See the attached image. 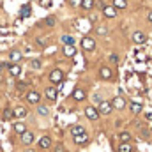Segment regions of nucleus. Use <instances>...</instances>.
<instances>
[{"label":"nucleus","mask_w":152,"mask_h":152,"mask_svg":"<svg viewBox=\"0 0 152 152\" xmlns=\"http://www.w3.org/2000/svg\"><path fill=\"white\" fill-rule=\"evenodd\" d=\"M112 103L110 101H101L99 103V106H97V113L99 115H110L112 113Z\"/></svg>","instance_id":"obj_1"},{"label":"nucleus","mask_w":152,"mask_h":152,"mask_svg":"<svg viewBox=\"0 0 152 152\" xmlns=\"http://www.w3.org/2000/svg\"><path fill=\"white\" fill-rule=\"evenodd\" d=\"M81 48H83L85 51H94V50H96V41L87 36V37L81 39Z\"/></svg>","instance_id":"obj_2"},{"label":"nucleus","mask_w":152,"mask_h":152,"mask_svg":"<svg viewBox=\"0 0 152 152\" xmlns=\"http://www.w3.org/2000/svg\"><path fill=\"white\" fill-rule=\"evenodd\" d=\"M62 80H64V73L60 71V69H53L51 73H50V81L51 83H62Z\"/></svg>","instance_id":"obj_3"},{"label":"nucleus","mask_w":152,"mask_h":152,"mask_svg":"<svg viewBox=\"0 0 152 152\" xmlns=\"http://www.w3.org/2000/svg\"><path fill=\"white\" fill-rule=\"evenodd\" d=\"M27 101H28L30 104H39V103H41V94L36 92V90H28V92H27Z\"/></svg>","instance_id":"obj_4"},{"label":"nucleus","mask_w":152,"mask_h":152,"mask_svg":"<svg viewBox=\"0 0 152 152\" xmlns=\"http://www.w3.org/2000/svg\"><path fill=\"white\" fill-rule=\"evenodd\" d=\"M34 140H36V134L32 131H25L21 134V143L23 145H30V143H34Z\"/></svg>","instance_id":"obj_5"},{"label":"nucleus","mask_w":152,"mask_h":152,"mask_svg":"<svg viewBox=\"0 0 152 152\" xmlns=\"http://www.w3.org/2000/svg\"><path fill=\"white\" fill-rule=\"evenodd\" d=\"M85 117H87L88 120H97V118H99L97 108H94V106H87V108H85Z\"/></svg>","instance_id":"obj_6"},{"label":"nucleus","mask_w":152,"mask_h":152,"mask_svg":"<svg viewBox=\"0 0 152 152\" xmlns=\"http://www.w3.org/2000/svg\"><path fill=\"white\" fill-rule=\"evenodd\" d=\"M37 145H39V149H42V151H46V149H50L51 147V138L50 136H41L39 138V142H37Z\"/></svg>","instance_id":"obj_7"},{"label":"nucleus","mask_w":152,"mask_h":152,"mask_svg":"<svg viewBox=\"0 0 152 152\" xmlns=\"http://www.w3.org/2000/svg\"><path fill=\"white\" fill-rule=\"evenodd\" d=\"M7 69H9V75L12 76V78H18V76L21 75V66L20 64H9Z\"/></svg>","instance_id":"obj_8"},{"label":"nucleus","mask_w":152,"mask_h":152,"mask_svg":"<svg viewBox=\"0 0 152 152\" xmlns=\"http://www.w3.org/2000/svg\"><path fill=\"white\" fill-rule=\"evenodd\" d=\"M112 108L124 110V108H126V99H124V97H120V96H117L113 101H112Z\"/></svg>","instance_id":"obj_9"},{"label":"nucleus","mask_w":152,"mask_h":152,"mask_svg":"<svg viewBox=\"0 0 152 152\" xmlns=\"http://www.w3.org/2000/svg\"><path fill=\"white\" fill-rule=\"evenodd\" d=\"M133 41H134L136 44H143V42L147 41V36H145L142 30H136V32H133Z\"/></svg>","instance_id":"obj_10"},{"label":"nucleus","mask_w":152,"mask_h":152,"mask_svg":"<svg viewBox=\"0 0 152 152\" xmlns=\"http://www.w3.org/2000/svg\"><path fill=\"white\" fill-rule=\"evenodd\" d=\"M12 115H14L16 118H25V117L28 115V112H27L25 106H16V108L12 110Z\"/></svg>","instance_id":"obj_11"},{"label":"nucleus","mask_w":152,"mask_h":152,"mask_svg":"<svg viewBox=\"0 0 152 152\" xmlns=\"http://www.w3.org/2000/svg\"><path fill=\"white\" fill-rule=\"evenodd\" d=\"M44 96H46L50 101H57V88H55V87H46Z\"/></svg>","instance_id":"obj_12"},{"label":"nucleus","mask_w":152,"mask_h":152,"mask_svg":"<svg viewBox=\"0 0 152 152\" xmlns=\"http://www.w3.org/2000/svg\"><path fill=\"white\" fill-rule=\"evenodd\" d=\"M103 14H104L106 18H115V16H117V9H115L113 5H104V7H103Z\"/></svg>","instance_id":"obj_13"},{"label":"nucleus","mask_w":152,"mask_h":152,"mask_svg":"<svg viewBox=\"0 0 152 152\" xmlns=\"http://www.w3.org/2000/svg\"><path fill=\"white\" fill-rule=\"evenodd\" d=\"M9 60H11L12 64L20 62V60H21V51H18V50H12V51L9 53Z\"/></svg>","instance_id":"obj_14"},{"label":"nucleus","mask_w":152,"mask_h":152,"mask_svg":"<svg viewBox=\"0 0 152 152\" xmlns=\"http://www.w3.org/2000/svg\"><path fill=\"white\" fill-rule=\"evenodd\" d=\"M12 129H14V133H16V134H20V136H21V134L27 131V126H25L23 122H16V124L12 126Z\"/></svg>","instance_id":"obj_15"},{"label":"nucleus","mask_w":152,"mask_h":152,"mask_svg":"<svg viewBox=\"0 0 152 152\" xmlns=\"http://www.w3.org/2000/svg\"><path fill=\"white\" fill-rule=\"evenodd\" d=\"M85 97H87L85 90H81V88H75V90H73V99H76V101H83Z\"/></svg>","instance_id":"obj_16"},{"label":"nucleus","mask_w":152,"mask_h":152,"mask_svg":"<svg viewBox=\"0 0 152 152\" xmlns=\"http://www.w3.org/2000/svg\"><path fill=\"white\" fill-rule=\"evenodd\" d=\"M85 133H87V131H85L83 126H73V127H71V134H73V138L80 136V134H85Z\"/></svg>","instance_id":"obj_17"},{"label":"nucleus","mask_w":152,"mask_h":152,"mask_svg":"<svg viewBox=\"0 0 152 152\" xmlns=\"http://www.w3.org/2000/svg\"><path fill=\"white\" fill-rule=\"evenodd\" d=\"M99 76H101L103 80H110V78L113 76V73H112V69H110V67H101V71H99Z\"/></svg>","instance_id":"obj_18"},{"label":"nucleus","mask_w":152,"mask_h":152,"mask_svg":"<svg viewBox=\"0 0 152 152\" xmlns=\"http://www.w3.org/2000/svg\"><path fill=\"white\" fill-rule=\"evenodd\" d=\"M87 142H88V134H87V133H85V134H80V136H76L75 138L76 145H85Z\"/></svg>","instance_id":"obj_19"},{"label":"nucleus","mask_w":152,"mask_h":152,"mask_svg":"<svg viewBox=\"0 0 152 152\" xmlns=\"http://www.w3.org/2000/svg\"><path fill=\"white\" fill-rule=\"evenodd\" d=\"M118 142H120V143H129V142H131V134L126 133V131H124V133H118Z\"/></svg>","instance_id":"obj_20"},{"label":"nucleus","mask_w":152,"mask_h":152,"mask_svg":"<svg viewBox=\"0 0 152 152\" xmlns=\"http://www.w3.org/2000/svg\"><path fill=\"white\" fill-rule=\"evenodd\" d=\"M64 55H66V57H75L76 48L75 46H64Z\"/></svg>","instance_id":"obj_21"},{"label":"nucleus","mask_w":152,"mask_h":152,"mask_svg":"<svg viewBox=\"0 0 152 152\" xmlns=\"http://www.w3.org/2000/svg\"><path fill=\"white\" fill-rule=\"evenodd\" d=\"M115 9H126L127 7V0H113Z\"/></svg>","instance_id":"obj_22"},{"label":"nucleus","mask_w":152,"mask_h":152,"mask_svg":"<svg viewBox=\"0 0 152 152\" xmlns=\"http://www.w3.org/2000/svg\"><path fill=\"white\" fill-rule=\"evenodd\" d=\"M85 11H90L92 7H94V0H81V4H80Z\"/></svg>","instance_id":"obj_23"},{"label":"nucleus","mask_w":152,"mask_h":152,"mask_svg":"<svg viewBox=\"0 0 152 152\" xmlns=\"http://www.w3.org/2000/svg\"><path fill=\"white\" fill-rule=\"evenodd\" d=\"M118 152H133V145L131 143H120L118 145Z\"/></svg>","instance_id":"obj_24"},{"label":"nucleus","mask_w":152,"mask_h":152,"mask_svg":"<svg viewBox=\"0 0 152 152\" xmlns=\"http://www.w3.org/2000/svg\"><path fill=\"white\" fill-rule=\"evenodd\" d=\"M129 108H131L133 113H140V112H142V103H136V101H134V103H131Z\"/></svg>","instance_id":"obj_25"},{"label":"nucleus","mask_w":152,"mask_h":152,"mask_svg":"<svg viewBox=\"0 0 152 152\" xmlns=\"http://www.w3.org/2000/svg\"><path fill=\"white\" fill-rule=\"evenodd\" d=\"M62 42L66 46H75V39L71 37V36H62Z\"/></svg>","instance_id":"obj_26"},{"label":"nucleus","mask_w":152,"mask_h":152,"mask_svg":"<svg viewBox=\"0 0 152 152\" xmlns=\"http://www.w3.org/2000/svg\"><path fill=\"white\" fill-rule=\"evenodd\" d=\"M37 112H39V115H42V117H46V115L50 113L48 106H44V104H37Z\"/></svg>","instance_id":"obj_27"},{"label":"nucleus","mask_w":152,"mask_h":152,"mask_svg":"<svg viewBox=\"0 0 152 152\" xmlns=\"http://www.w3.org/2000/svg\"><path fill=\"white\" fill-rule=\"evenodd\" d=\"M2 118H4L5 122H7V120H12V118H14V115H12V110H5V112H4V115H2Z\"/></svg>","instance_id":"obj_28"},{"label":"nucleus","mask_w":152,"mask_h":152,"mask_svg":"<svg viewBox=\"0 0 152 152\" xmlns=\"http://www.w3.org/2000/svg\"><path fill=\"white\" fill-rule=\"evenodd\" d=\"M30 14V5H23V9H21V18H27Z\"/></svg>","instance_id":"obj_29"},{"label":"nucleus","mask_w":152,"mask_h":152,"mask_svg":"<svg viewBox=\"0 0 152 152\" xmlns=\"http://www.w3.org/2000/svg\"><path fill=\"white\" fill-rule=\"evenodd\" d=\"M96 32H97L99 36H106V34H108V28H106V27H97Z\"/></svg>","instance_id":"obj_30"},{"label":"nucleus","mask_w":152,"mask_h":152,"mask_svg":"<svg viewBox=\"0 0 152 152\" xmlns=\"http://www.w3.org/2000/svg\"><path fill=\"white\" fill-rule=\"evenodd\" d=\"M30 67L32 69H39L41 67V60H37V58L36 60H30Z\"/></svg>","instance_id":"obj_31"},{"label":"nucleus","mask_w":152,"mask_h":152,"mask_svg":"<svg viewBox=\"0 0 152 152\" xmlns=\"http://www.w3.org/2000/svg\"><path fill=\"white\" fill-rule=\"evenodd\" d=\"M44 23H46L48 27H53V25H55V18H53V16H50V18H46V20H44Z\"/></svg>","instance_id":"obj_32"},{"label":"nucleus","mask_w":152,"mask_h":152,"mask_svg":"<svg viewBox=\"0 0 152 152\" xmlns=\"http://www.w3.org/2000/svg\"><path fill=\"white\" fill-rule=\"evenodd\" d=\"M55 152H67V151H66V147H64L62 143H57V145H55Z\"/></svg>","instance_id":"obj_33"},{"label":"nucleus","mask_w":152,"mask_h":152,"mask_svg":"<svg viewBox=\"0 0 152 152\" xmlns=\"http://www.w3.org/2000/svg\"><path fill=\"white\" fill-rule=\"evenodd\" d=\"M27 87V83H23V81H18V85H16V88H18V92H21L23 88Z\"/></svg>","instance_id":"obj_34"},{"label":"nucleus","mask_w":152,"mask_h":152,"mask_svg":"<svg viewBox=\"0 0 152 152\" xmlns=\"http://www.w3.org/2000/svg\"><path fill=\"white\" fill-rule=\"evenodd\" d=\"M81 4V0H69V5L71 7H76V5H80Z\"/></svg>","instance_id":"obj_35"},{"label":"nucleus","mask_w":152,"mask_h":152,"mask_svg":"<svg viewBox=\"0 0 152 152\" xmlns=\"http://www.w3.org/2000/svg\"><path fill=\"white\" fill-rule=\"evenodd\" d=\"M110 60H112V62H113V64H118V55H110Z\"/></svg>","instance_id":"obj_36"},{"label":"nucleus","mask_w":152,"mask_h":152,"mask_svg":"<svg viewBox=\"0 0 152 152\" xmlns=\"http://www.w3.org/2000/svg\"><path fill=\"white\" fill-rule=\"evenodd\" d=\"M46 41H48L46 37H39L37 39V44H39V46H44V44H46Z\"/></svg>","instance_id":"obj_37"},{"label":"nucleus","mask_w":152,"mask_h":152,"mask_svg":"<svg viewBox=\"0 0 152 152\" xmlns=\"http://www.w3.org/2000/svg\"><path fill=\"white\" fill-rule=\"evenodd\" d=\"M94 5H97V7H104V4H103V0H94Z\"/></svg>","instance_id":"obj_38"},{"label":"nucleus","mask_w":152,"mask_h":152,"mask_svg":"<svg viewBox=\"0 0 152 152\" xmlns=\"http://www.w3.org/2000/svg\"><path fill=\"white\" fill-rule=\"evenodd\" d=\"M7 66H9V64H5V62H0V71H2V69H5Z\"/></svg>","instance_id":"obj_39"},{"label":"nucleus","mask_w":152,"mask_h":152,"mask_svg":"<svg viewBox=\"0 0 152 152\" xmlns=\"http://www.w3.org/2000/svg\"><path fill=\"white\" fill-rule=\"evenodd\" d=\"M145 118H147V120H152V113H147L145 115Z\"/></svg>","instance_id":"obj_40"},{"label":"nucleus","mask_w":152,"mask_h":152,"mask_svg":"<svg viewBox=\"0 0 152 152\" xmlns=\"http://www.w3.org/2000/svg\"><path fill=\"white\" fill-rule=\"evenodd\" d=\"M147 20H149V21H151V23H152V11H151V12H149V16H147Z\"/></svg>","instance_id":"obj_41"},{"label":"nucleus","mask_w":152,"mask_h":152,"mask_svg":"<svg viewBox=\"0 0 152 152\" xmlns=\"http://www.w3.org/2000/svg\"><path fill=\"white\" fill-rule=\"evenodd\" d=\"M27 152H32V151H27Z\"/></svg>","instance_id":"obj_42"}]
</instances>
